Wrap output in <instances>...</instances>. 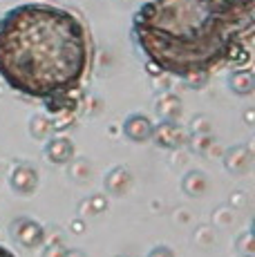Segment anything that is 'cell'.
<instances>
[{"label": "cell", "mask_w": 255, "mask_h": 257, "mask_svg": "<svg viewBox=\"0 0 255 257\" xmlns=\"http://www.w3.org/2000/svg\"><path fill=\"white\" fill-rule=\"evenodd\" d=\"M132 36L161 74H210L251 58L253 14H233L210 0H148L132 18Z\"/></svg>", "instance_id": "obj_1"}, {"label": "cell", "mask_w": 255, "mask_h": 257, "mask_svg": "<svg viewBox=\"0 0 255 257\" xmlns=\"http://www.w3.org/2000/svg\"><path fill=\"white\" fill-rule=\"evenodd\" d=\"M90 67V41L76 14L27 3L0 18V78L32 98L81 87Z\"/></svg>", "instance_id": "obj_2"}, {"label": "cell", "mask_w": 255, "mask_h": 257, "mask_svg": "<svg viewBox=\"0 0 255 257\" xmlns=\"http://www.w3.org/2000/svg\"><path fill=\"white\" fill-rule=\"evenodd\" d=\"M12 237L18 246L23 248H41V244L45 241V230L41 224H36L29 217H18L12 224Z\"/></svg>", "instance_id": "obj_3"}, {"label": "cell", "mask_w": 255, "mask_h": 257, "mask_svg": "<svg viewBox=\"0 0 255 257\" xmlns=\"http://www.w3.org/2000/svg\"><path fill=\"white\" fill-rule=\"evenodd\" d=\"M150 139L159 148H181L186 143H190V135L177 121H161L153 125V137Z\"/></svg>", "instance_id": "obj_4"}, {"label": "cell", "mask_w": 255, "mask_h": 257, "mask_svg": "<svg viewBox=\"0 0 255 257\" xmlns=\"http://www.w3.org/2000/svg\"><path fill=\"white\" fill-rule=\"evenodd\" d=\"M81 98H83L81 87H74V90H67L61 94H52V96L43 98V103H45V110L50 114H61V112H76L78 105H81Z\"/></svg>", "instance_id": "obj_5"}, {"label": "cell", "mask_w": 255, "mask_h": 257, "mask_svg": "<svg viewBox=\"0 0 255 257\" xmlns=\"http://www.w3.org/2000/svg\"><path fill=\"white\" fill-rule=\"evenodd\" d=\"M9 181H12V188L18 192V195L29 197L38 188V172H36V168H34V166L21 164V166L14 168Z\"/></svg>", "instance_id": "obj_6"}, {"label": "cell", "mask_w": 255, "mask_h": 257, "mask_svg": "<svg viewBox=\"0 0 255 257\" xmlns=\"http://www.w3.org/2000/svg\"><path fill=\"white\" fill-rule=\"evenodd\" d=\"M45 159L56 166L70 164L74 159V146H72V141L67 137H54V139H50L45 146Z\"/></svg>", "instance_id": "obj_7"}, {"label": "cell", "mask_w": 255, "mask_h": 257, "mask_svg": "<svg viewBox=\"0 0 255 257\" xmlns=\"http://www.w3.org/2000/svg\"><path fill=\"white\" fill-rule=\"evenodd\" d=\"M123 135L135 143H146L153 137V121L144 114H130L123 123Z\"/></svg>", "instance_id": "obj_8"}, {"label": "cell", "mask_w": 255, "mask_h": 257, "mask_svg": "<svg viewBox=\"0 0 255 257\" xmlns=\"http://www.w3.org/2000/svg\"><path fill=\"white\" fill-rule=\"evenodd\" d=\"M130 186H132V175H130V170H128V168L119 166V168H114V170L107 172V177H105V190L110 192V195L123 197L125 192L130 190Z\"/></svg>", "instance_id": "obj_9"}, {"label": "cell", "mask_w": 255, "mask_h": 257, "mask_svg": "<svg viewBox=\"0 0 255 257\" xmlns=\"http://www.w3.org/2000/svg\"><path fill=\"white\" fill-rule=\"evenodd\" d=\"M228 85H230V90L235 94H239V96H248V94H253V90H255V76L251 70H235L228 76Z\"/></svg>", "instance_id": "obj_10"}, {"label": "cell", "mask_w": 255, "mask_h": 257, "mask_svg": "<svg viewBox=\"0 0 255 257\" xmlns=\"http://www.w3.org/2000/svg\"><path fill=\"white\" fill-rule=\"evenodd\" d=\"M157 114L161 116V121H177L181 114V98L175 94H164L157 101Z\"/></svg>", "instance_id": "obj_11"}, {"label": "cell", "mask_w": 255, "mask_h": 257, "mask_svg": "<svg viewBox=\"0 0 255 257\" xmlns=\"http://www.w3.org/2000/svg\"><path fill=\"white\" fill-rule=\"evenodd\" d=\"M181 188H184V192L188 197H202L206 192V188H208V181H206L204 172L190 170L188 175L184 177V181H181Z\"/></svg>", "instance_id": "obj_12"}, {"label": "cell", "mask_w": 255, "mask_h": 257, "mask_svg": "<svg viewBox=\"0 0 255 257\" xmlns=\"http://www.w3.org/2000/svg\"><path fill=\"white\" fill-rule=\"evenodd\" d=\"M224 161H226V168L230 172H244L251 166V152L246 148H233Z\"/></svg>", "instance_id": "obj_13"}, {"label": "cell", "mask_w": 255, "mask_h": 257, "mask_svg": "<svg viewBox=\"0 0 255 257\" xmlns=\"http://www.w3.org/2000/svg\"><path fill=\"white\" fill-rule=\"evenodd\" d=\"M215 7L224 9V12L233 14H253L255 12V0H210Z\"/></svg>", "instance_id": "obj_14"}, {"label": "cell", "mask_w": 255, "mask_h": 257, "mask_svg": "<svg viewBox=\"0 0 255 257\" xmlns=\"http://www.w3.org/2000/svg\"><path fill=\"white\" fill-rule=\"evenodd\" d=\"M70 175L78 181H87L92 175V166L87 159H72L70 161Z\"/></svg>", "instance_id": "obj_15"}, {"label": "cell", "mask_w": 255, "mask_h": 257, "mask_svg": "<svg viewBox=\"0 0 255 257\" xmlns=\"http://www.w3.org/2000/svg\"><path fill=\"white\" fill-rule=\"evenodd\" d=\"M105 208H107V201H105V197H101V195L90 197V199H85L81 204L83 215H99V212H103Z\"/></svg>", "instance_id": "obj_16"}, {"label": "cell", "mask_w": 255, "mask_h": 257, "mask_svg": "<svg viewBox=\"0 0 255 257\" xmlns=\"http://www.w3.org/2000/svg\"><path fill=\"white\" fill-rule=\"evenodd\" d=\"M50 132H52V123L47 121V118H43V116L32 118V135L36 137V139H43V137H47Z\"/></svg>", "instance_id": "obj_17"}, {"label": "cell", "mask_w": 255, "mask_h": 257, "mask_svg": "<svg viewBox=\"0 0 255 257\" xmlns=\"http://www.w3.org/2000/svg\"><path fill=\"white\" fill-rule=\"evenodd\" d=\"M54 116L56 118L52 123V130H65V127H70L74 123L76 112H61V114H54Z\"/></svg>", "instance_id": "obj_18"}, {"label": "cell", "mask_w": 255, "mask_h": 257, "mask_svg": "<svg viewBox=\"0 0 255 257\" xmlns=\"http://www.w3.org/2000/svg\"><path fill=\"white\" fill-rule=\"evenodd\" d=\"M184 81L188 83L190 87H195V90H197V87H202V85H206V81H208V74H190V76H184Z\"/></svg>", "instance_id": "obj_19"}, {"label": "cell", "mask_w": 255, "mask_h": 257, "mask_svg": "<svg viewBox=\"0 0 255 257\" xmlns=\"http://www.w3.org/2000/svg\"><path fill=\"white\" fill-rule=\"evenodd\" d=\"M65 253H67V248H63L61 244H52L50 248L43 253V257H65Z\"/></svg>", "instance_id": "obj_20"}, {"label": "cell", "mask_w": 255, "mask_h": 257, "mask_svg": "<svg viewBox=\"0 0 255 257\" xmlns=\"http://www.w3.org/2000/svg\"><path fill=\"white\" fill-rule=\"evenodd\" d=\"M237 244H239V246H244V250H246L248 255L253 253V235H251V233H244V235L237 239Z\"/></svg>", "instance_id": "obj_21"}, {"label": "cell", "mask_w": 255, "mask_h": 257, "mask_svg": "<svg viewBox=\"0 0 255 257\" xmlns=\"http://www.w3.org/2000/svg\"><path fill=\"white\" fill-rule=\"evenodd\" d=\"M148 257H175V255L168 246H155V248L148 253Z\"/></svg>", "instance_id": "obj_22"}, {"label": "cell", "mask_w": 255, "mask_h": 257, "mask_svg": "<svg viewBox=\"0 0 255 257\" xmlns=\"http://www.w3.org/2000/svg\"><path fill=\"white\" fill-rule=\"evenodd\" d=\"M0 257H16V255H14L9 248H5V246H0Z\"/></svg>", "instance_id": "obj_23"}, {"label": "cell", "mask_w": 255, "mask_h": 257, "mask_svg": "<svg viewBox=\"0 0 255 257\" xmlns=\"http://www.w3.org/2000/svg\"><path fill=\"white\" fill-rule=\"evenodd\" d=\"M65 257H85V253H81V250H67Z\"/></svg>", "instance_id": "obj_24"}, {"label": "cell", "mask_w": 255, "mask_h": 257, "mask_svg": "<svg viewBox=\"0 0 255 257\" xmlns=\"http://www.w3.org/2000/svg\"><path fill=\"white\" fill-rule=\"evenodd\" d=\"M72 228H74V233H83V224H81V221H74V224H72Z\"/></svg>", "instance_id": "obj_25"}, {"label": "cell", "mask_w": 255, "mask_h": 257, "mask_svg": "<svg viewBox=\"0 0 255 257\" xmlns=\"http://www.w3.org/2000/svg\"><path fill=\"white\" fill-rule=\"evenodd\" d=\"M246 257H251V255H246Z\"/></svg>", "instance_id": "obj_26"}]
</instances>
